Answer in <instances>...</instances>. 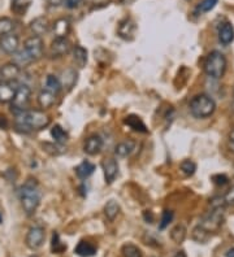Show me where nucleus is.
<instances>
[{
	"mask_svg": "<svg viewBox=\"0 0 234 257\" xmlns=\"http://www.w3.org/2000/svg\"><path fill=\"white\" fill-rule=\"evenodd\" d=\"M219 40L228 46L234 40V28L231 22H224L219 29Z\"/></svg>",
	"mask_w": 234,
	"mask_h": 257,
	"instance_id": "obj_18",
	"label": "nucleus"
},
{
	"mask_svg": "<svg viewBox=\"0 0 234 257\" xmlns=\"http://www.w3.org/2000/svg\"><path fill=\"white\" fill-rule=\"evenodd\" d=\"M30 4H32V0H11L12 11L17 14L25 13Z\"/></svg>",
	"mask_w": 234,
	"mask_h": 257,
	"instance_id": "obj_32",
	"label": "nucleus"
},
{
	"mask_svg": "<svg viewBox=\"0 0 234 257\" xmlns=\"http://www.w3.org/2000/svg\"><path fill=\"white\" fill-rule=\"evenodd\" d=\"M125 123L130 127L131 130L137 131V133H147V127H146L145 122H143L138 116L135 114H130L125 118Z\"/></svg>",
	"mask_w": 234,
	"mask_h": 257,
	"instance_id": "obj_24",
	"label": "nucleus"
},
{
	"mask_svg": "<svg viewBox=\"0 0 234 257\" xmlns=\"http://www.w3.org/2000/svg\"><path fill=\"white\" fill-rule=\"evenodd\" d=\"M17 126L28 129V130H42L51 123L48 114L40 110H24L16 114Z\"/></svg>",
	"mask_w": 234,
	"mask_h": 257,
	"instance_id": "obj_2",
	"label": "nucleus"
},
{
	"mask_svg": "<svg viewBox=\"0 0 234 257\" xmlns=\"http://www.w3.org/2000/svg\"><path fill=\"white\" fill-rule=\"evenodd\" d=\"M211 236H212V233H209L208 230H206L200 225L195 226L192 231L193 240H195L199 244H206L211 239Z\"/></svg>",
	"mask_w": 234,
	"mask_h": 257,
	"instance_id": "obj_22",
	"label": "nucleus"
},
{
	"mask_svg": "<svg viewBox=\"0 0 234 257\" xmlns=\"http://www.w3.org/2000/svg\"><path fill=\"white\" fill-rule=\"evenodd\" d=\"M61 82L60 79L57 77H55V75H52V74H50V75H47L46 78V88L47 90H50V91H52L53 94H59L61 90Z\"/></svg>",
	"mask_w": 234,
	"mask_h": 257,
	"instance_id": "obj_33",
	"label": "nucleus"
},
{
	"mask_svg": "<svg viewBox=\"0 0 234 257\" xmlns=\"http://www.w3.org/2000/svg\"><path fill=\"white\" fill-rule=\"evenodd\" d=\"M52 32L56 38H67L71 32V22L68 18H59L53 22Z\"/></svg>",
	"mask_w": 234,
	"mask_h": 257,
	"instance_id": "obj_15",
	"label": "nucleus"
},
{
	"mask_svg": "<svg viewBox=\"0 0 234 257\" xmlns=\"http://www.w3.org/2000/svg\"><path fill=\"white\" fill-rule=\"evenodd\" d=\"M227 71V57L220 51L208 53L204 61V73L212 79H220Z\"/></svg>",
	"mask_w": 234,
	"mask_h": 257,
	"instance_id": "obj_4",
	"label": "nucleus"
},
{
	"mask_svg": "<svg viewBox=\"0 0 234 257\" xmlns=\"http://www.w3.org/2000/svg\"><path fill=\"white\" fill-rule=\"evenodd\" d=\"M143 217H145V220L147 222H149V223H153V221H154V215L153 213H151V212L150 211H146L145 213H143Z\"/></svg>",
	"mask_w": 234,
	"mask_h": 257,
	"instance_id": "obj_43",
	"label": "nucleus"
},
{
	"mask_svg": "<svg viewBox=\"0 0 234 257\" xmlns=\"http://www.w3.org/2000/svg\"><path fill=\"white\" fill-rule=\"evenodd\" d=\"M51 137L53 138L55 143H59V145L63 146H64L68 141L67 131H65L60 125H55V126L51 129Z\"/></svg>",
	"mask_w": 234,
	"mask_h": 257,
	"instance_id": "obj_30",
	"label": "nucleus"
},
{
	"mask_svg": "<svg viewBox=\"0 0 234 257\" xmlns=\"http://www.w3.org/2000/svg\"><path fill=\"white\" fill-rule=\"evenodd\" d=\"M55 100H56V94H53L50 90H42V91L38 94V104L42 110H48L55 104Z\"/></svg>",
	"mask_w": 234,
	"mask_h": 257,
	"instance_id": "obj_19",
	"label": "nucleus"
},
{
	"mask_svg": "<svg viewBox=\"0 0 234 257\" xmlns=\"http://www.w3.org/2000/svg\"><path fill=\"white\" fill-rule=\"evenodd\" d=\"M72 44L68 38H55L51 43L50 55L51 57H61L71 52Z\"/></svg>",
	"mask_w": 234,
	"mask_h": 257,
	"instance_id": "obj_10",
	"label": "nucleus"
},
{
	"mask_svg": "<svg viewBox=\"0 0 234 257\" xmlns=\"http://www.w3.org/2000/svg\"><path fill=\"white\" fill-rule=\"evenodd\" d=\"M135 29H137L135 22L133 21L131 18L128 17L120 22V25H118V30H117V32H118V36H120L121 38L131 39L133 38V36H134Z\"/></svg>",
	"mask_w": 234,
	"mask_h": 257,
	"instance_id": "obj_16",
	"label": "nucleus"
},
{
	"mask_svg": "<svg viewBox=\"0 0 234 257\" xmlns=\"http://www.w3.org/2000/svg\"><path fill=\"white\" fill-rule=\"evenodd\" d=\"M217 3H219V0H203L202 3H199L196 9L200 13H207V12L212 11L213 8L217 5Z\"/></svg>",
	"mask_w": 234,
	"mask_h": 257,
	"instance_id": "obj_38",
	"label": "nucleus"
},
{
	"mask_svg": "<svg viewBox=\"0 0 234 257\" xmlns=\"http://www.w3.org/2000/svg\"><path fill=\"white\" fill-rule=\"evenodd\" d=\"M20 200L26 216H33L40 204V191L38 188L37 180L29 178L25 184L20 188Z\"/></svg>",
	"mask_w": 234,
	"mask_h": 257,
	"instance_id": "obj_1",
	"label": "nucleus"
},
{
	"mask_svg": "<svg viewBox=\"0 0 234 257\" xmlns=\"http://www.w3.org/2000/svg\"><path fill=\"white\" fill-rule=\"evenodd\" d=\"M73 60L78 68H85L87 64V51L82 46H75L73 48Z\"/></svg>",
	"mask_w": 234,
	"mask_h": 257,
	"instance_id": "obj_26",
	"label": "nucleus"
},
{
	"mask_svg": "<svg viewBox=\"0 0 234 257\" xmlns=\"http://www.w3.org/2000/svg\"><path fill=\"white\" fill-rule=\"evenodd\" d=\"M225 257H234V248H229V250L225 252Z\"/></svg>",
	"mask_w": 234,
	"mask_h": 257,
	"instance_id": "obj_47",
	"label": "nucleus"
},
{
	"mask_svg": "<svg viewBox=\"0 0 234 257\" xmlns=\"http://www.w3.org/2000/svg\"><path fill=\"white\" fill-rule=\"evenodd\" d=\"M229 147L234 152V129L229 133Z\"/></svg>",
	"mask_w": 234,
	"mask_h": 257,
	"instance_id": "obj_45",
	"label": "nucleus"
},
{
	"mask_svg": "<svg viewBox=\"0 0 234 257\" xmlns=\"http://www.w3.org/2000/svg\"><path fill=\"white\" fill-rule=\"evenodd\" d=\"M190 112L195 118H208L215 113L216 110V103L209 95L206 94H200L192 99L190 102Z\"/></svg>",
	"mask_w": 234,
	"mask_h": 257,
	"instance_id": "obj_3",
	"label": "nucleus"
},
{
	"mask_svg": "<svg viewBox=\"0 0 234 257\" xmlns=\"http://www.w3.org/2000/svg\"><path fill=\"white\" fill-rule=\"evenodd\" d=\"M186 234H188L186 227L180 223V225H176L173 229L170 230V239L173 240L176 244H181L186 239Z\"/></svg>",
	"mask_w": 234,
	"mask_h": 257,
	"instance_id": "obj_27",
	"label": "nucleus"
},
{
	"mask_svg": "<svg viewBox=\"0 0 234 257\" xmlns=\"http://www.w3.org/2000/svg\"><path fill=\"white\" fill-rule=\"evenodd\" d=\"M65 7L69 8V9H76L83 3V0H64Z\"/></svg>",
	"mask_w": 234,
	"mask_h": 257,
	"instance_id": "obj_42",
	"label": "nucleus"
},
{
	"mask_svg": "<svg viewBox=\"0 0 234 257\" xmlns=\"http://www.w3.org/2000/svg\"><path fill=\"white\" fill-rule=\"evenodd\" d=\"M103 149V139L99 135H91L83 143V151L90 156H95Z\"/></svg>",
	"mask_w": 234,
	"mask_h": 257,
	"instance_id": "obj_13",
	"label": "nucleus"
},
{
	"mask_svg": "<svg viewBox=\"0 0 234 257\" xmlns=\"http://www.w3.org/2000/svg\"><path fill=\"white\" fill-rule=\"evenodd\" d=\"M102 168H103L104 178H106L107 184H114L117 174H118V164H117L116 160L112 159V157L104 159L102 161Z\"/></svg>",
	"mask_w": 234,
	"mask_h": 257,
	"instance_id": "obj_11",
	"label": "nucleus"
},
{
	"mask_svg": "<svg viewBox=\"0 0 234 257\" xmlns=\"http://www.w3.org/2000/svg\"><path fill=\"white\" fill-rule=\"evenodd\" d=\"M16 88L13 83L8 82H0V103H12L16 94Z\"/></svg>",
	"mask_w": 234,
	"mask_h": 257,
	"instance_id": "obj_20",
	"label": "nucleus"
},
{
	"mask_svg": "<svg viewBox=\"0 0 234 257\" xmlns=\"http://www.w3.org/2000/svg\"><path fill=\"white\" fill-rule=\"evenodd\" d=\"M29 28H30V32H32L34 36L40 37L48 32V29H50V21H48V18L44 17V16H40V17L34 18V20L30 22V25H29Z\"/></svg>",
	"mask_w": 234,
	"mask_h": 257,
	"instance_id": "obj_14",
	"label": "nucleus"
},
{
	"mask_svg": "<svg viewBox=\"0 0 234 257\" xmlns=\"http://www.w3.org/2000/svg\"><path fill=\"white\" fill-rule=\"evenodd\" d=\"M224 219H225L224 208H212V211L209 212L199 225L208 230L209 233H215L223 226Z\"/></svg>",
	"mask_w": 234,
	"mask_h": 257,
	"instance_id": "obj_6",
	"label": "nucleus"
},
{
	"mask_svg": "<svg viewBox=\"0 0 234 257\" xmlns=\"http://www.w3.org/2000/svg\"><path fill=\"white\" fill-rule=\"evenodd\" d=\"M180 170L185 177H192L196 172V164L193 160H184L180 164Z\"/></svg>",
	"mask_w": 234,
	"mask_h": 257,
	"instance_id": "obj_36",
	"label": "nucleus"
},
{
	"mask_svg": "<svg viewBox=\"0 0 234 257\" xmlns=\"http://www.w3.org/2000/svg\"><path fill=\"white\" fill-rule=\"evenodd\" d=\"M232 110H233V112H234V102H233V104H232Z\"/></svg>",
	"mask_w": 234,
	"mask_h": 257,
	"instance_id": "obj_50",
	"label": "nucleus"
},
{
	"mask_svg": "<svg viewBox=\"0 0 234 257\" xmlns=\"http://www.w3.org/2000/svg\"><path fill=\"white\" fill-rule=\"evenodd\" d=\"M95 172V165L90 161H82L79 165L76 168V174L79 180H86L90 176H92Z\"/></svg>",
	"mask_w": 234,
	"mask_h": 257,
	"instance_id": "obj_23",
	"label": "nucleus"
},
{
	"mask_svg": "<svg viewBox=\"0 0 234 257\" xmlns=\"http://www.w3.org/2000/svg\"><path fill=\"white\" fill-rule=\"evenodd\" d=\"M14 29V21L9 17H1L0 18V38L4 36L12 34Z\"/></svg>",
	"mask_w": 234,
	"mask_h": 257,
	"instance_id": "obj_31",
	"label": "nucleus"
},
{
	"mask_svg": "<svg viewBox=\"0 0 234 257\" xmlns=\"http://www.w3.org/2000/svg\"><path fill=\"white\" fill-rule=\"evenodd\" d=\"M120 213V204L116 200H108L104 205V216L108 221H115Z\"/></svg>",
	"mask_w": 234,
	"mask_h": 257,
	"instance_id": "obj_25",
	"label": "nucleus"
},
{
	"mask_svg": "<svg viewBox=\"0 0 234 257\" xmlns=\"http://www.w3.org/2000/svg\"><path fill=\"white\" fill-rule=\"evenodd\" d=\"M24 49L29 53V56L32 57L33 61L39 60L43 56V49H44V42L40 37L33 36L25 40Z\"/></svg>",
	"mask_w": 234,
	"mask_h": 257,
	"instance_id": "obj_7",
	"label": "nucleus"
},
{
	"mask_svg": "<svg viewBox=\"0 0 234 257\" xmlns=\"http://www.w3.org/2000/svg\"><path fill=\"white\" fill-rule=\"evenodd\" d=\"M3 222V217H1V215H0V223Z\"/></svg>",
	"mask_w": 234,
	"mask_h": 257,
	"instance_id": "obj_49",
	"label": "nucleus"
},
{
	"mask_svg": "<svg viewBox=\"0 0 234 257\" xmlns=\"http://www.w3.org/2000/svg\"><path fill=\"white\" fill-rule=\"evenodd\" d=\"M30 98H32V88L28 85H18L13 100H12V112L17 114V113L26 110L29 103H30Z\"/></svg>",
	"mask_w": 234,
	"mask_h": 257,
	"instance_id": "obj_5",
	"label": "nucleus"
},
{
	"mask_svg": "<svg viewBox=\"0 0 234 257\" xmlns=\"http://www.w3.org/2000/svg\"><path fill=\"white\" fill-rule=\"evenodd\" d=\"M135 149V142L131 141V139H128V141L120 142L118 145L115 147V155L120 159H125L133 153V151Z\"/></svg>",
	"mask_w": 234,
	"mask_h": 257,
	"instance_id": "obj_17",
	"label": "nucleus"
},
{
	"mask_svg": "<svg viewBox=\"0 0 234 257\" xmlns=\"http://www.w3.org/2000/svg\"><path fill=\"white\" fill-rule=\"evenodd\" d=\"M12 56H13V63L20 68L26 67V65L33 63V59L29 56V53L26 52L25 49H18L17 52L13 53Z\"/></svg>",
	"mask_w": 234,
	"mask_h": 257,
	"instance_id": "obj_29",
	"label": "nucleus"
},
{
	"mask_svg": "<svg viewBox=\"0 0 234 257\" xmlns=\"http://www.w3.org/2000/svg\"><path fill=\"white\" fill-rule=\"evenodd\" d=\"M212 181L217 186H225L228 184V177L225 174H215L212 176Z\"/></svg>",
	"mask_w": 234,
	"mask_h": 257,
	"instance_id": "obj_41",
	"label": "nucleus"
},
{
	"mask_svg": "<svg viewBox=\"0 0 234 257\" xmlns=\"http://www.w3.org/2000/svg\"><path fill=\"white\" fill-rule=\"evenodd\" d=\"M174 257H186V254H185V251H178L177 254L174 255Z\"/></svg>",
	"mask_w": 234,
	"mask_h": 257,
	"instance_id": "obj_48",
	"label": "nucleus"
},
{
	"mask_svg": "<svg viewBox=\"0 0 234 257\" xmlns=\"http://www.w3.org/2000/svg\"><path fill=\"white\" fill-rule=\"evenodd\" d=\"M224 199V203H225V205H228V207H233L234 205V186H232L229 190L225 192V195L223 196Z\"/></svg>",
	"mask_w": 234,
	"mask_h": 257,
	"instance_id": "obj_40",
	"label": "nucleus"
},
{
	"mask_svg": "<svg viewBox=\"0 0 234 257\" xmlns=\"http://www.w3.org/2000/svg\"><path fill=\"white\" fill-rule=\"evenodd\" d=\"M60 82L63 87L71 90L76 85V82H77V73H76L75 69H67L63 73V78H61Z\"/></svg>",
	"mask_w": 234,
	"mask_h": 257,
	"instance_id": "obj_28",
	"label": "nucleus"
},
{
	"mask_svg": "<svg viewBox=\"0 0 234 257\" xmlns=\"http://www.w3.org/2000/svg\"><path fill=\"white\" fill-rule=\"evenodd\" d=\"M43 148H44V151L55 156H59L65 152L64 146L59 145V143H56V145H52V143H43Z\"/></svg>",
	"mask_w": 234,
	"mask_h": 257,
	"instance_id": "obj_37",
	"label": "nucleus"
},
{
	"mask_svg": "<svg viewBox=\"0 0 234 257\" xmlns=\"http://www.w3.org/2000/svg\"><path fill=\"white\" fill-rule=\"evenodd\" d=\"M174 215L173 212L172 211H164L163 215H161V220H160V223H159V230H164L167 229L168 226H169V223L172 222V220H173Z\"/></svg>",
	"mask_w": 234,
	"mask_h": 257,
	"instance_id": "obj_39",
	"label": "nucleus"
},
{
	"mask_svg": "<svg viewBox=\"0 0 234 257\" xmlns=\"http://www.w3.org/2000/svg\"><path fill=\"white\" fill-rule=\"evenodd\" d=\"M8 127V121L4 116H0V129H7Z\"/></svg>",
	"mask_w": 234,
	"mask_h": 257,
	"instance_id": "obj_46",
	"label": "nucleus"
},
{
	"mask_svg": "<svg viewBox=\"0 0 234 257\" xmlns=\"http://www.w3.org/2000/svg\"><path fill=\"white\" fill-rule=\"evenodd\" d=\"M18 46H20V38L16 34H8L0 39V48L7 55H13L17 52Z\"/></svg>",
	"mask_w": 234,
	"mask_h": 257,
	"instance_id": "obj_12",
	"label": "nucleus"
},
{
	"mask_svg": "<svg viewBox=\"0 0 234 257\" xmlns=\"http://www.w3.org/2000/svg\"><path fill=\"white\" fill-rule=\"evenodd\" d=\"M233 98H234V88H233Z\"/></svg>",
	"mask_w": 234,
	"mask_h": 257,
	"instance_id": "obj_51",
	"label": "nucleus"
},
{
	"mask_svg": "<svg viewBox=\"0 0 234 257\" xmlns=\"http://www.w3.org/2000/svg\"><path fill=\"white\" fill-rule=\"evenodd\" d=\"M51 251L53 254H63L67 251V246L60 240V235L55 231L52 234V240H51Z\"/></svg>",
	"mask_w": 234,
	"mask_h": 257,
	"instance_id": "obj_35",
	"label": "nucleus"
},
{
	"mask_svg": "<svg viewBox=\"0 0 234 257\" xmlns=\"http://www.w3.org/2000/svg\"><path fill=\"white\" fill-rule=\"evenodd\" d=\"M21 74V68L16 65L14 63L5 64L0 68V82H8V83H13L17 81V78Z\"/></svg>",
	"mask_w": 234,
	"mask_h": 257,
	"instance_id": "obj_9",
	"label": "nucleus"
},
{
	"mask_svg": "<svg viewBox=\"0 0 234 257\" xmlns=\"http://www.w3.org/2000/svg\"><path fill=\"white\" fill-rule=\"evenodd\" d=\"M75 254L79 257H92L96 254V247L89 242L81 240L75 248Z\"/></svg>",
	"mask_w": 234,
	"mask_h": 257,
	"instance_id": "obj_21",
	"label": "nucleus"
},
{
	"mask_svg": "<svg viewBox=\"0 0 234 257\" xmlns=\"http://www.w3.org/2000/svg\"><path fill=\"white\" fill-rule=\"evenodd\" d=\"M44 239H46V233L42 226H33L26 235V246L33 251L39 250L44 243Z\"/></svg>",
	"mask_w": 234,
	"mask_h": 257,
	"instance_id": "obj_8",
	"label": "nucleus"
},
{
	"mask_svg": "<svg viewBox=\"0 0 234 257\" xmlns=\"http://www.w3.org/2000/svg\"><path fill=\"white\" fill-rule=\"evenodd\" d=\"M121 254L124 257H142V251L131 243H126L121 248Z\"/></svg>",
	"mask_w": 234,
	"mask_h": 257,
	"instance_id": "obj_34",
	"label": "nucleus"
},
{
	"mask_svg": "<svg viewBox=\"0 0 234 257\" xmlns=\"http://www.w3.org/2000/svg\"><path fill=\"white\" fill-rule=\"evenodd\" d=\"M47 3L50 4L51 7H59L64 3V0H47Z\"/></svg>",
	"mask_w": 234,
	"mask_h": 257,
	"instance_id": "obj_44",
	"label": "nucleus"
}]
</instances>
